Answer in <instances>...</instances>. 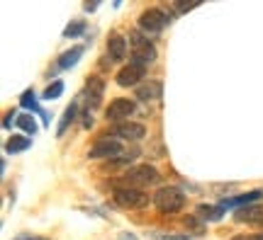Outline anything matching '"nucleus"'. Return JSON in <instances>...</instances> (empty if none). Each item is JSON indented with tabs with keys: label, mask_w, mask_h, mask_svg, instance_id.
<instances>
[{
	"label": "nucleus",
	"mask_w": 263,
	"mask_h": 240,
	"mask_svg": "<svg viewBox=\"0 0 263 240\" xmlns=\"http://www.w3.org/2000/svg\"><path fill=\"white\" fill-rule=\"evenodd\" d=\"M129 47H132V61L134 63L149 66L156 61V47L141 32H129Z\"/></svg>",
	"instance_id": "f257e3e1"
},
{
	"label": "nucleus",
	"mask_w": 263,
	"mask_h": 240,
	"mask_svg": "<svg viewBox=\"0 0 263 240\" xmlns=\"http://www.w3.org/2000/svg\"><path fill=\"white\" fill-rule=\"evenodd\" d=\"M154 204L163 213H176L185 206V194L176 187H161L159 192L154 194Z\"/></svg>",
	"instance_id": "f03ea898"
},
{
	"label": "nucleus",
	"mask_w": 263,
	"mask_h": 240,
	"mask_svg": "<svg viewBox=\"0 0 263 240\" xmlns=\"http://www.w3.org/2000/svg\"><path fill=\"white\" fill-rule=\"evenodd\" d=\"M115 202L122 209H144V206H149V197L139 192L137 187H117L115 189Z\"/></svg>",
	"instance_id": "7ed1b4c3"
},
{
	"label": "nucleus",
	"mask_w": 263,
	"mask_h": 240,
	"mask_svg": "<svg viewBox=\"0 0 263 240\" xmlns=\"http://www.w3.org/2000/svg\"><path fill=\"white\" fill-rule=\"evenodd\" d=\"M122 180L129 187H137V189H139V187L156 185V182H159V172H156V167H151V165H139V167L127 170Z\"/></svg>",
	"instance_id": "20e7f679"
},
{
	"label": "nucleus",
	"mask_w": 263,
	"mask_h": 240,
	"mask_svg": "<svg viewBox=\"0 0 263 240\" xmlns=\"http://www.w3.org/2000/svg\"><path fill=\"white\" fill-rule=\"evenodd\" d=\"M166 25H168V15L161 12V10H156V8L141 12V17H139L141 32H149V34H159V32H163Z\"/></svg>",
	"instance_id": "39448f33"
},
{
	"label": "nucleus",
	"mask_w": 263,
	"mask_h": 240,
	"mask_svg": "<svg viewBox=\"0 0 263 240\" xmlns=\"http://www.w3.org/2000/svg\"><path fill=\"white\" fill-rule=\"evenodd\" d=\"M122 143L117 139H110V136H105V139H100L98 143H93L90 146V150H88V156L90 158H110V160H115V158H122Z\"/></svg>",
	"instance_id": "423d86ee"
},
{
	"label": "nucleus",
	"mask_w": 263,
	"mask_h": 240,
	"mask_svg": "<svg viewBox=\"0 0 263 240\" xmlns=\"http://www.w3.org/2000/svg\"><path fill=\"white\" fill-rule=\"evenodd\" d=\"M144 73H146V66L134 63V61H132L129 66H124L122 71L117 73V85H122V88H134V85L141 83Z\"/></svg>",
	"instance_id": "0eeeda50"
},
{
	"label": "nucleus",
	"mask_w": 263,
	"mask_h": 240,
	"mask_svg": "<svg viewBox=\"0 0 263 240\" xmlns=\"http://www.w3.org/2000/svg\"><path fill=\"white\" fill-rule=\"evenodd\" d=\"M134 112H137V104H134L132 100L120 97V100L110 102V107H107V119H110V121H120V124H122L124 119H129Z\"/></svg>",
	"instance_id": "6e6552de"
},
{
	"label": "nucleus",
	"mask_w": 263,
	"mask_h": 240,
	"mask_svg": "<svg viewBox=\"0 0 263 240\" xmlns=\"http://www.w3.org/2000/svg\"><path fill=\"white\" fill-rule=\"evenodd\" d=\"M112 134L124 141H139V139H144L146 129L141 124H134V121H122V124H117L112 129Z\"/></svg>",
	"instance_id": "1a4fd4ad"
},
{
	"label": "nucleus",
	"mask_w": 263,
	"mask_h": 240,
	"mask_svg": "<svg viewBox=\"0 0 263 240\" xmlns=\"http://www.w3.org/2000/svg\"><path fill=\"white\" fill-rule=\"evenodd\" d=\"M103 90H105V83L98 78V75H93V78L85 83V100H88V107H98V104H100Z\"/></svg>",
	"instance_id": "9d476101"
},
{
	"label": "nucleus",
	"mask_w": 263,
	"mask_h": 240,
	"mask_svg": "<svg viewBox=\"0 0 263 240\" xmlns=\"http://www.w3.org/2000/svg\"><path fill=\"white\" fill-rule=\"evenodd\" d=\"M107 56H110V61H122L127 56V39L122 34H112L107 39Z\"/></svg>",
	"instance_id": "9b49d317"
},
{
	"label": "nucleus",
	"mask_w": 263,
	"mask_h": 240,
	"mask_svg": "<svg viewBox=\"0 0 263 240\" xmlns=\"http://www.w3.org/2000/svg\"><path fill=\"white\" fill-rule=\"evenodd\" d=\"M236 221L251 223V226H263V206H244L234 213Z\"/></svg>",
	"instance_id": "f8f14e48"
},
{
	"label": "nucleus",
	"mask_w": 263,
	"mask_h": 240,
	"mask_svg": "<svg viewBox=\"0 0 263 240\" xmlns=\"http://www.w3.org/2000/svg\"><path fill=\"white\" fill-rule=\"evenodd\" d=\"M263 197V192L261 189H254V192H246V194H239V197H232V199H224L222 202V209H234V206H241V204H249L251 202H258Z\"/></svg>",
	"instance_id": "ddd939ff"
},
{
	"label": "nucleus",
	"mask_w": 263,
	"mask_h": 240,
	"mask_svg": "<svg viewBox=\"0 0 263 240\" xmlns=\"http://www.w3.org/2000/svg\"><path fill=\"white\" fill-rule=\"evenodd\" d=\"M161 83H144V85H139L137 88V97H139L141 102H149V100H156L161 95Z\"/></svg>",
	"instance_id": "4468645a"
},
{
	"label": "nucleus",
	"mask_w": 263,
	"mask_h": 240,
	"mask_svg": "<svg viewBox=\"0 0 263 240\" xmlns=\"http://www.w3.org/2000/svg\"><path fill=\"white\" fill-rule=\"evenodd\" d=\"M81 56H83V47H73L71 51H66V54L61 56V58H59V68H64V71H66V68L76 66Z\"/></svg>",
	"instance_id": "2eb2a0df"
},
{
	"label": "nucleus",
	"mask_w": 263,
	"mask_h": 240,
	"mask_svg": "<svg viewBox=\"0 0 263 240\" xmlns=\"http://www.w3.org/2000/svg\"><path fill=\"white\" fill-rule=\"evenodd\" d=\"M29 146H32L29 139H25V136H12V139H8V143H5V153H20V150H27Z\"/></svg>",
	"instance_id": "dca6fc26"
},
{
	"label": "nucleus",
	"mask_w": 263,
	"mask_h": 240,
	"mask_svg": "<svg viewBox=\"0 0 263 240\" xmlns=\"http://www.w3.org/2000/svg\"><path fill=\"white\" fill-rule=\"evenodd\" d=\"M197 213H200L205 221H219V219L224 216V209H222V206H205V204H202V206H197Z\"/></svg>",
	"instance_id": "f3484780"
},
{
	"label": "nucleus",
	"mask_w": 263,
	"mask_h": 240,
	"mask_svg": "<svg viewBox=\"0 0 263 240\" xmlns=\"http://www.w3.org/2000/svg\"><path fill=\"white\" fill-rule=\"evenodd\" d=\"M20 102H22V107H27V110H34L37 114H42V119H44V124H49V117H47V112L44 110H39L37 107V100H34V93L32 90H27V93L20 97Z\"/></svg>",
	"instance_id": "a211bd4d"
},
{
	"label": "nucleus",
	"mask_w": 263,
	"mask_h": 240,
	"mask_svg": "<svg viewBox=\"0 0 263 240\" xmlns=\"http://www.w3.org/2000/svg\"><path fill=\"white\" fill-rule=\"evenodd\" d=\"M15 124H17L25 134H37V121H34L32 114H20L17 119H15Z\"/></svg>",
	"instance_id": "6ab92c4d"
},
{
	"label": "nucleus",
	"mask_w": 263,
	"mask_h": 240,
	"mask_svg": "<svg viewBox=\"0 0 263 240\" xmlns=\"http://www.w3.org/2000/svg\"><path fill=\"white\" fill-rule=\"evenodd\" d=\"M83 32H85V22H83V19H78V22H71V25L64 29V37L66 39H73V37H81Z\"/></svg>",
	"instance_id": "aec40b11"
},
{
	"label": "nucleus",
	"mask_w": 263,
	"mask_h": 240,
	"mask_svg": "<svg viewBox=\"0 0 263 240\" xmlns=\"http://www.w3.org/2000/svg\"><path fill=\"white\" fill-rule=\"evenodd\" d=\"M76 112H78V107H76V104H68V107H66L64 119H61V124H59V136H61V134L66 131V126H68V124L76 119Z\"/></svg>",
	"instance_id": "412c9836"
},
{
	"label": "nucleus",
	"mask_w": 263,
	"mask_h": 240,
	"mask_svg": "<svg viewBox=\"0 0 263 240\" xmlns=\"http://www.w3.org/2000/svg\"><path fill=\"white\" fill-rule=\"evenodd\" d=\"M61 93H64V83L61 80H57V83H51L47 88V93L42 95L44 100H57V97H61Z\"/></svg>",
	"instance_id": "4be33fe9"
},
{
	"label": "nucleus",
	"mask_w": 263,
	"mask_h": 240,
	"mask_svg": "<svg viewBox=\"0 0 263 240\" xmlns=\"http://www.w3.org/2000/svg\"><path fill=\"white\" fill-rule=\"evenodd\" d=\"M156 240H193L190 235H163V233H156Z\"/></svg>",
	"instance_id": "5701e85b"
},
{
	"label": "nucleus",
	"mask_w": 263,
	"mask_h": 240,
	"mask_svg": "<svg viewBox=\"0 0 263 240\" xmlns=\"http://www.w3.org/2000/svg\"><path fill=\"white\" fill-rule=\"evenodd\" d=\"M173 8L178 10V12H188V10H193V8H197V3H176Z\"/></svg>",
	"instance_id": "b1692460"
},
{
	"label": "nucleus",
	"mask_w": 263,
	"mask_h": 240,
	"mask_svg": "<svg viewBox=\"0 0 263 240\" xmlns=\"http://www.w3.org/2000/svg\"><path fill=\"white\" fill-rule=\"evenodd\" d=\"M15 240H47V238H34V235H20V238Z\"/></svg>",
	"instance_id": "393cba45"
},
{
	"label": "nucleus",
	"mask_w": 263,
	"mask_h": 240,
	"mask_svg": "<svg viewBox=\"0 0 263 240\" xmlns=\"http://www.w3.org/2000/svg\"><path fill=\"white\" fill-rule=\"evenodd\" d=\"M239 240H263V233H258V235H251V238H239Z\"/></svg>",
	"instance_id": "a878e982"
}]
</instances>
